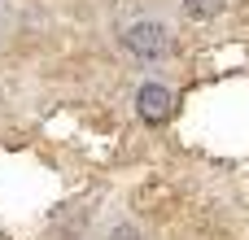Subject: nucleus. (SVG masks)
I'll return each mask as SVG.
<instances>
[{
	"instance_id": "1",
	"label": "nucleus",
	"mask_w": 249,
	"mask_h": 240,
	"mask_svg": "<svg viewBox=\"0 0 249 240\" xmlns=\"http://www.w3.org/2000/svg\"><path fill=\"white\" fill-rule=\"evenodd\" d=\"M123 44H127V52L140 57V61H162V57L171 52V31H166L162 22H136V26H127Z\"/></svg>"
},
{
	"instance_id": "2",
	"label": "nucleus",
	"mask_w": 249,
	"mask_h": 240,
	"mask_svg": "<svg viewBox=\"0 0 249 240\" xmlns=\"http://www.w3.org/2000/svg\"><path fill=\"white\" fill-rule=\"evenodd\" d=\"M171 109H175V96H171L166 83H144V87L136 92V114H140V122L162 127V122L171 118Z\"/></svg>"
},
{
	"instance_id": "3",
	"label": "nucleus",
	"mask_w": 249,
	"mask_h": 240,
	"mask_svg": "<svg viewBox=\"0 0 249 240\" xmlns=\"http://www.w3.org/2000/svg\"><path fill=\"white\" fill-rule=\"evenodd\" d=\"M184 13L193 22H210V17L223 13V0H184Z\"/></svg>"
},
{
	"instance_id": "4",
	"label": "nucleus",
	"mask_w": 249,
	"mask_h": 240,
	"mask_svg": "<svg viewBox=\"0 0 249 240\" xmlns=\"http://www.w3.org/2000/svg\"><path fill=\"white\" fill-rule=\"evenodd\" d=\"M109 240H140V232H136L131 223H118V227L109 232Z\"/></svg>"
}]
</instances>
